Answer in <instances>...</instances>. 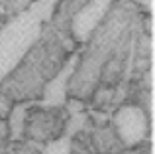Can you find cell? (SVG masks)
Segmentation results:
<instances>
[{
	"mask_svg": "<svg viewBox=\"0 0 155 154\" xmlns=\"http://www.w3.org/2000/svg\"><path fill=\"white\" fill-rule=\"evenodd\" d=\"M77 63H79V55H71L67 61L63 63L59 71L51 77L45 83L41 93V103H38L39 107H63L67 101V87H69V79L75 73Z\"/></svg>",
	"mask_w": 155,
	"mask_h": 154,
	"instance_id": "6",
	"label": "cell"
},
{
	"mask_svg": "<svg viewBox=\"0 0 155 154\" xmlns=\"http://www.w3.org/2000/svg\"><path fill=\"white\" fill-rule=\"evenodd\" d=\"M8 142H10V132H8V124H6V121L0 119V154L6 150Z\"/></svg>",
	"mask_w": 155,
	"mask_h": 154,
	"instance_id": "12",
	"label": "cell"
},
{
	"mask_svg": "<svg viewBox=\"0 0 155 154\" xmlns=\"http://www.w3.org/2000/svg\"><path fill=\"white\" fill-rule=\"evenodd\" d=\"M67 46L57 36H45L24 55V59L0 81V93L14 103L41 97L45 83L67 61Z\"/></svg>",
	"mask_w": 155,
	"mask_h": 154,
	"instance_id": "1",
	"label": "cell"
},
{
	"mask_svg": "<svg viewBox=\"0 0 155 154\" xmlns=\"http://www.w3.org/2000/svg\"><path fill=\"white\" fill-rule=\"evenodd\" d=\"M114 0H87L79 10L73 14L71 20V34L77 42L84 44L96 30V26L102 24V20L108 16L110 6Z\"/></svg>",
	"mask_w": 155,
	"mask_h": 154,
	"instance_id": "5",
	"label": "cell"
},
{
	"mask_svg": "<svg viewBox=\"0 0 155 154\" xmlns=\"http://www.w3.org/2000/svg\"><path fill=\"white\" fill-rule=\"evenodd\" d=\"M151 121L147 119L145 111L136 103L122 105L112 117V128L124 148L140 146L145 140Z\"/></svg>",
	"mask_w": 155,
	"mask_h": 154,
	"instance_id": "4",
	"label": "cell"
},
{
	"mask_svg": "<svg viewBox=\"0 0 155 154\" xmlns=\"http://www.w3.org/2000/svg\"><path fill=\"white\" fill-rule=\"evenodd\" d=\"M140 2L145 6V10H147L149 14H153V0H140Z\"/></svg>",
	"mask_w": 155,
	"mask_h": 154,
	"instance_id": "13",
	"label": "cell"
},
{
	"mask_svg": "<svg viewBox=\"0 0 155 154\" xmlns=\"http://www.w3.org/2000/svg\"><path fill=\"white\" fill-rule=\"evenodd\" d=\"M65 124H67V113L61 107H39L38 103H31L26 113L22 136L39 144H47L63 136Z\"/></svg>",
	"mask_w": 155,
	"mask_h": 154,
	"instance_id": "3",
	"label": "cell"
},
{
	"mask_svg": "<svg viewBox=\"0 0 155 154\" xmlns=\"http://www.w3.org/2000/svg\"><path fill=\"white\" fill-rule=\"evenodd\" d=\"M12 107H14V101H12L10 97H6L4 93H0V119H2V121L8 119Z\"/></svg>",
	"mask_w": 155,
	"mask_h": 154,
	"instance_id": "11",
	"label": "cell"
},
{
	"mask_svg": "<svg viewBox=\"0 0 155 154\" xmlns=\"http://www.w3.org/2000/svg\"><path fill=\"white\" fill-rule=\"evenodd\" d=\"M69 146H71V138L61 136L57 140H51L41 148L39 154H69Z\"/></svg>",
	"mask_w": 155,
	"mask_h": 154,
	"instance_id": "10",
	"label": "cell"
},
{
	"mask_svg": "<svg viewBox=\"0 0 155 154\" xmlns=\"http://www.w3.org/2000/svg\"><path fill=\"white\" fill-rule=\"evenodd\" d=\"M91 146L96 154H120L124 150L112 124H100L91 135Z\"/></svg>",
	"mask_w": 155,
	"mask_h": 154,
	"instance_id": "7",
	"label": "cell"
},
{
	"mask_svg": "<svg viewBox=\"0 0 155 154\" xmlns=\"http://www.w3.org/2000/svg\"><path fill=\"white\" fill-rule=\"evenodd\" d=\"M57 0H35L28 10H22L0 28V81L41 38L43 22L51 18Z\"/></svg>",
	"mask_w": 155,
	"mask_h": 154,
	"instance_id": "2",
	"label": "cell"
},
{
	"mask_svg": "<svg viewBox=\"0 0 155 154\" xmlns=\"http://www.w3.org/2000/svg\"><path fill=\"white\" fill-rule=\"evenodd\" d=\"M41 148V144L34 140H14L10 146H6L4 154H39Z\"/></svg>",
	"mask_w": 155,
	"mask_h": 154,
	"instance_id": "9",
	"label": "cell"
},
{
	"mask_svg": "<svg viewBox=\"0 0 155 154\" xmlns=\"http://www.w3.org/2000/svg\"><path fill=\"white\" fill-rule=\"evenodd\" d=\"M31 107L30 101H24L12 107L10 115H8V132H10V140H20L24 135V123H26V113Z\"/></svg>",
	"mask_w": 155,
	"mask_h": 154,
	"instance_id": "8",
	"label": "cell"
},
{
	"mask_svg": "<svg viewBox=\"0 0 155 154\" xmlns=\"http://www.w3.org/2000/svg\"><path fill=\"white\" fill-rule=\"evenodd\" d=\"M2 154H4V152H2Z\"/></svg>",
	"mask_w": 155,
	"mask_h": 154,
	"instance_id": "14",
	"label": "cell"
}]
</instances>
